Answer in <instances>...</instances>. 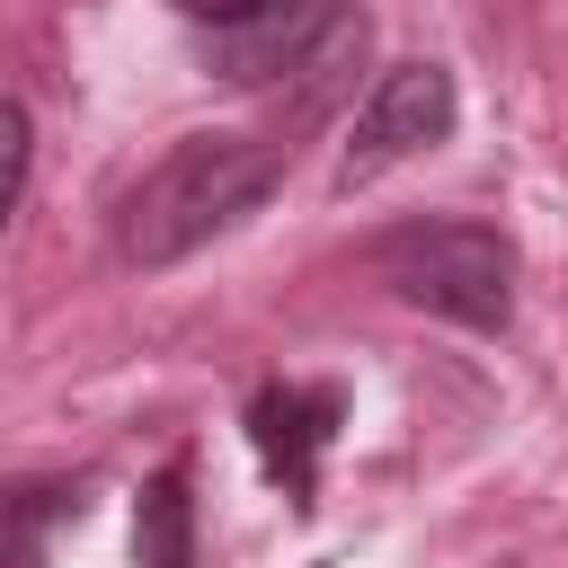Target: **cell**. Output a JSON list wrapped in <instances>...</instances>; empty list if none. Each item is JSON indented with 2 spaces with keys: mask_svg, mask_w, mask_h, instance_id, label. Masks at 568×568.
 <instances>
[{
  "mask_svg": "<svg viewBox=\"0 0 568 568\" xmlns=\"http://www.w3.org/2000/svg\"><path fill=\"white\" fill-rule=\"evenodd\" d=\"M275 178H284L275 142H257V133H186L115 204V257L124 266H178L204 240H222L240 213H257L275 195Z\"/></svg>",
  "mask_w": 568,
  "mask_h": 568,
  "instance_id": "cell-1",
  "label": "cell"
},
{
  "mask_svg": "<svg viewBox=\"0 0 568 568\" xmlns=\"http://www.w3.org/2000/svg\"><path fill=\"white\" fill-rule=\"evenodd\" d=\"M373 275L453 328H506L515 320V240L488 222H399L373 240Z\"/></svg>",
  "mask_w": 568,
  "mask_h": 568,
  "instance_id": "cell-2",
  "label": "cell"
},
{
  "mask_svg": "<svg viewBox=\"0 0 568 568\" xmlns=\"http://www.w3.org/2000/svg\"><path fill=\"white\" fill-rule=\"evenodd\" d=\"M453 115H462V98H453V71H444V62H390V71L364 89L355 124H346L337 186H373L382 169L435 151V142L453 133Z\"/></svg>",
  "mask_w": 568,
  "mask_h": 568,
  "instance_id": "cell-3",
  "label": "cell"
},
{
  "mask_svg": "<svg viewBox=\"0 0 568 568\" xmlns=\"http://www.w3.org/2000/svg\"><path fill=\"white\" fill-rule=\"evenodd\" d=\"M337 18H346V0H257L204 36V71L231 89H284L311 71V53L328 44Z\"/></svg>",
  "mask_w": 568,
  "mask_h": 568,
  "instance_id": "cell-4",
  "label": "cell"
},
{
  "mask_svg": "<svg viewBox=\"0 0 568 568\" xmlns=\"http://www.w3.org/2000/svg\"><path fill=\"white\" fill-rule=\"evenodd\" d=\"M337 426H346V390H337V382H266V390L248 399V444H257L266 479H275L302 515L320 506V462H328Z\"/></svg>",
  "mask_w": 568,
  "mask_h": 568,
  "instance_id": "cell-5",
  "label": "cell"
},
{
  "mask_svg": "<svg viewBox=\"0 0 568 568\" xmlns=\"http://www.w3.org/2000/svg\"><path fill=\"white\" fill-rule=\"evenodd\" d=\"M89 515L80 479H0V568H44L62 524Z\"/></svg>",
  "mask_w": 568,
  "mask_h": 568,
  "instance_id": "cell-6",
  "label": "cell"
},
{
  "mask_svg": "<svg viewBox=\"0 0 568 568\" xmlns=\"http://www.w3.org/2000/svg\"><path fill=\"white\" fill-rule=\"evenodd\" d=\"M133 559L142 568H195V497H186V453H169L142 497H133Z\"/></svg>",
  "mask_w": 568,
  "mask_h": 568,
  "instance_id": "cell-7",
  "label": "cell"
},
{
  "mask_svg": "<svg viewBox=\"0 0 568 568\" xmlns=\"http://www.w3.org/2000/svg\"><path fill=\"white\" fill-rule=\"evenodd\" d=\"M27 169H36V124H27L18 98H0V231H9L18 195H27Z\"/></svg>",
  "mask_w": 568,
  "mask_h": 568,
  "instance_id": "cell-8",
  "label": "cell"
},
{
  "mask_svg": "<svg viewBox=\"0 0 568 568\" xmlns=\"http://www.w3.org/2000/svg\"><path fill=\"white\" fill-rule=\"evenodd\" d=\"M240 9H257V0H178V18H195V27H222V18H240Z\"/></svg>",
  "mask_w": 568,
  "mask_h": 568,
  "instance_id": "cell-9",
  "label": "cell"
}]
</instances>
